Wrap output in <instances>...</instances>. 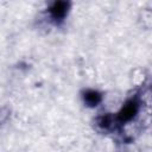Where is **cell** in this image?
<instances>
[{
    "instance_id": "1",
    "label": "cell",
    "mask_w": 152,
    "mask_h": 152,
    "mask_svg": "<svg viewBox=\"0 0 152 152\" xmlns=\"http://www.w3.org/2000/svg\"><path fill=\"white\" fill-rule=\"evenodd\" d=\"M99 100H100V96H99V94L95 93V91H88L87 95H86V101H87L89 104H91V106L96 104V103L99 102Z\"/></svg>"
},
{
    "instance_id": "2",
    "label": "cell",
    "mask_w": 152,
    "mask_h": 152,
    "mask_svg": "<svg viewBox=\"0 0 152 152\" xmlns=\"http://www.w3.org/2000/svg\"><path fill=\"white\" fill-rule=\"evenodd\" d=\"M52 13H53V15L57 18H59V17H62L64 13H65V5L64 4H62V2H58V4H56L55 6H53V8H52Z\"/></svg>"
}]
</instances>
